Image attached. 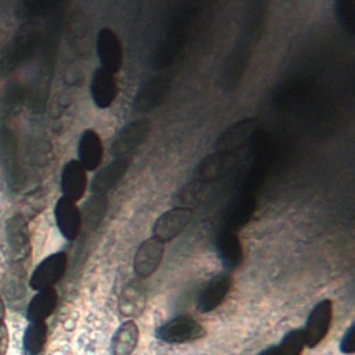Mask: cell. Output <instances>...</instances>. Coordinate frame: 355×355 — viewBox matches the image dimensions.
<instances>
[{
  "instance_id": "obj_1",
  "label": "cell",
  "mask_w": 355,
  "mask_h": 355,
  "mask_svg": "<svg viewBox=\"0 0 355 355\" xmlns=\"http://www.w3.org/2000/svg\"><path fill=\"white\" fill-rule=\"evenodd\" d=\"M154 336L166 344H182L204 337L205 329L191 316L182 315L158 326L154 331Z\"/></svg>"
},
{
  "instance_id": "obj_2",
  "label": "cell",
  "mask_w": 355,
  "mask_h": 355,
  "mask_svg": "<svg viewBox=\"0 0 355 355\" xmlns=\"http://www.w3.org/2000/svg\"><path fill=\"white\" fill-rule=\"evenodd\" d=\"M333 318V304L330 300L319 301L309 312L302 327L305 347L315 348L326 337Z\"/></svg>"
},
{
  "instance_id": "obj_3",
  "label": "cell",
  "mask_w": 355,
  "mask_h": 355,
  "mask_svg": "<svg viewBox=\"0 0 355 355\" xmlns=\"http://www.w3.org/2000/svg\"><path fill=\"white\" fill-rule=\"evenodd\" d=\"M67 262L68 258L64 251L49 255L35 268L29 279V286L36 291L53 287L64 276L67 270Z\"/></svg>"
},
{
  "instance_id": "obj_4",
  "label": "cell",
  "mask_w": 355,
  "mask_h": 355,
  "mask_svg": "<svg viewBox=\"0 0 355 355\" xmlns=\"http://www.w3.org/2000/svg\"><path fill=\"white\" fill-rule=\"evenodd\" d=\"M193 209L190 207H175L165 211L153 225V236L166 243L179 236L183 229L190 223Z\"/></svg>"
},
{
  "instance_id": "obj_5",
  "label": "cell",
  "mask_w": 355,
  "mask_h": 355,
  "mask_svg": "<svg viewBox=\"0 0 355 355\" xmlns=\"http://www.w3.org/2000/svg\"><path fill=\"white\" fill-rule=\"evenodd\" d=\"M33 31L31 26H22L18 33L0 50V75L11 72L28 54L33 43Z\"/></svg>"
},
{
  "instance_id": "obj_6",
  "label": "cell",
  "mask_w": 355,
  "mask_h": 355,
  "mask_svg": "<svg viewBox=\"0 0 355 355\" xmlns=\"http://www.w3.org/2000/svg\"><path fill=\"white\" fill-rule=\"evenodd\" d=\"M165 252V243L151 236L146 239L136 250L133 269L137 277L146 279L151 276L159 266Z\"/></svg>"
},
{
  "instance_id": "obj_7",
  "label": "cell",
  "mask_w": 355,
  "mask_h": 355,
  "mask_svg": "<svg viewBox=\"0 0 355 355\" xmlns=\"http://www.w3.org/2000/svg\"><path fill=\"white\" fill-rule=\"evenodd\" d=\"M6 240L12 261L19 262L29 257L31 237L26 219L17 214L6 222Z\"/></svg>"
},
{
  "instance_id": "obj_8",
  "label": "cell",
  "mask_w": 355,
  "mask_h": 355,
  "mask_svg": "<svg viewBox=\"0 0 355 355\" xmlns=\"http://www.w3.org/2000/svg\"><path fill=\"white\" fill-rule=\"evenodd\" d=\"M97 57L104 69L116 73L123 61L122 44L116 33L110 28H101L96 37Z\"/></svg>"
},
{
  "instance_id": "obj_9",
  "label": "cell",
  "mask_w": 355,
  "mask_h": 355,
  "mask_svg": "<svg viewBox=\"0 0 355 355\" xmlns=\"http://www.w3.org/2000/svg\"><path fill=\"white\" fill-rule=\"evenodd\" d=\"M215 251L227 270L237 269L243 262V247L234 230L220 227L215 236Z\"/></svg>"
},
{
  "instance_id": "obj_10",
  "label": "cell",
  "mask_w": 355,
  "mask_h": 355,
  "mask_svg": "<svg viewBox=\"0 0 355 355\" xmlns=\"http://www.w3.org/2000/svg\"><path fill=\"white\" fill-rule=\"evenodd\" d=\"M232 286V277L229 272H220L215 275L198 293L197 297V309L202 313H208L216 309Z\"/></svg>"
},
{
  "instance_id": "obj_11",
  "label": "cell",
  "mask_w": 355,
  "mask_h": 355,
  "mask_svg": "<svg viewBox=\"0 0 355 355\" xmlns=\"http://www.w3.org/2000/svg\"><path fill=\"white\" fill-rule=\"evenodd\" d=\"M54 216L58 230L67 240H75L82 229L80 209L68 197H61L54 207Z\"/></svg>"
},
{
  "instance_id": "obj_12",
  "label": "cell",
  "mask_w": 355,
  "mask_h": 355,
  "mask_svg": "<svg viewBox=\"0 0 355 355\" xmlns=\"http://www.w3.org/2000/svg\"><path fill=\"white\" fill-rule=\"evenodd\" d=\"M239 161L236 151H216L207 155L196 168L194 175L202 180L225 176Z\"/></svg>"
},
{
  "instance_id": "obj_13",
  "label": "cell",
  "mask_w": 355,
  "mask_h": 355,
  "mask_svg": "<svg viewBox=\"0 0 355 355\" xmlns=\"http://www.w3.org/2000/svg\"><path fill=\"white\" fill-rule=\"evenodd\" d=\"M87 189V171L78 159L68 161L61 172L62 196L72 201H79Z\"/></svg>"
},
{
  "instance_id": "obj_14",
  "label": "cell",
  "mask_w": 355,
  "mask_h": 355,
  "mask_svg": "<svg viewBox=\"0 0 355 355\" xmlns=\"http://www.w3.org/2000/svg\"><path fill=\"white\" fill-rule=\"evenodd\" d=\"M147 132H148V122L146 119H137L123 126L112 143V147H111L112 155L116 158H121L132 153L144 140Z\"/></svg>"
},
{
  "instance_id": "obj_15",
  "label": "cell",
  "mask_w": 355,
  "mask_h": 355,
  "mask_svg": "<svg viewBox=\"0 0 355 355\" xmlns=\"http://www.w3.org/2000/svg\"><path fill=\"white\" fill-rule=\"evenodd\" d=\"M129 168V159L125 157L116 158L108 165L98 169L90 183V190L93 194H107L122 180Z\"/></svg>"
},
{
  "instance_id": "obj_16",
  "label": "cell",
  "mask_w": 355,
  "mask_h": 355,
  "mask_svg": "<svg viewBox=\"0 0 355 355\" xmlns=\"http://www.w3.org/2000/svg\"><path fill=\"white\" fill-rule=\"evenodd\" d=\"M255 129V119L245 118L237 121L236 123L230 125L225 129L218 140H216V150L218 151H237L243 146L248 143Z\"/></svg>"
},
{
  "instance_id": "obj_17",
  "label": "cell",
  "mask_w": 355,
  "mask_h": 355,
  "mask_svg": "<svg viewBox=\"0 0 355 355\" xmlns=\"http://www.w3.org/2000/svg\"><path fill=\"white\" fill-rule=\"evenodd\" d=\"M90 94L96 107L108 108L115 101L118 94V86L114 73L104 68H98L92 78Z\"/></svg>"
},
{
  "instance_id": "obj_18",
  "label": "cell",
  "mask_w": 355,
  "mask_h": 355,
  "mask_svg": "<svg viewBox=\"0 0 355 355\" xmlns=\"http://www.w3.org/2000/svg\"><path fill=\"white\" fill-rule=\"evenodd\" d=\"M103 141L93 129H86L78 143V161L86 171H96L103 161Z\"/></svg>"
},
{
  "instance_id": "obj_19",
  "label": "cell",
  "mask_w": 355,
  "mask_h": 355,
  "mask_svg": "<svg viewBox=\"0 0 355 355\" xmlns=\"http://www.w3.org/2000/svg\"><path fill=\"white\" fill-rule=\"evenodd\" d=\"M254 209H255V201L251 196L244 194L236 198L226 208L220 227H226L236 232L250 220Z\"/></svg>"
},
{
  "instance_id": "obj_20",
  "label": "cell",
  "mask_w": 355,
  "mask_h": 355,
  "mask_svg": "<svg viewBox=\"0 0 355 355\" xmlns=\"http://www.w3.org/2000/svg\"><path fill=\"white\" fill-rule=\"evenodd\" d=\"M58 294L50 287L37 291V294L31 300L26 308V318L29 322H44L57 306Z\"/></svg>"
},
{
  "instance_id": "obj_21",
  "label": "cell",
  "mask_w": 355,
  "mask_h": 355,
  "mask_svg": "<svg viewBox=\"0 0 355 355\" xmlns=\"http://www.w3.org/2000/svg\"><path fill=\"white\" fill-rule=\"evenodd\" d=\"M139 341V327L133 320L123 322L114 333L110 355H130Z\"/></svg>"
},
{
  "instance_id": "obj_22",
  "label": "cell",
  "mask_w": 355,
  "mask_h": 355,
  "mask_svg": "<svg viewBox=\"0 0 355 355\" xmlns=\"http://www.w3.org/2000/svg\"><path fill=\"white\" fill-rule=\"evenodd\" d=\"M146 304V293L140 282L132 280L128 283L119 297V312L125 318L137 316L141 313Z\"/></svg>"
},
{
  "instance_id": "obj_23",
  "label": "cell",
  "mask_w": 355,
  "mask_h": 355,
  "mask_svg": "<svg viewBox=\"0 0 355 355\" xmlns=\"http://www.w3.org/2000/svg\"><path fill=\"white\" fill-rule=\"evenodd\" d=\"M168 92V82L162 78L150 79L137 93L135 98V108L137 111H148L157 107Z\"/></svg>"
},
{
  "instance_id": "obj_24",
  "label": "cell",
  "mask_w": 355,
  "mask_h": 355,
  "mask_svg": "<svg viewBox=\"0 0 355 355\" xmlns=\"http://www.w3.org/2000/svg\"><path fill=\"white\" fill-rule=\"evenodd\" d=\"M108 208V200L104 194H93L90 196V198L85 202L83 205V211H80V216H82V226L85 225L87 229L93 230L96 229Z\"/></svg>"
},
{
  "instance_id": "obj_25",
  "label": "cell",
  "mask_w": 355,
  "mask_h": 355,
  "mask_svg": "<svg viewBox=\"0 0 355 355\" xmlns=\"http://www.w3.org/2000/svg\"><path fill=\"white\" fill-rule=\"evenodd\" d=\"M47 341V324L44 322H31L22 338L24 355H40Z\"/></svg>"
},
{
  "instance_id": "obj_26",
  "label": "cell",
  "mask_w": 355,
  "mask_h": 355,
  "mask_svg": "<svg viewBox=\"0 0 355 355\" xmlns=\"http://www.w3.org/2000/svg\"><path fill=\"white\" fill-rule=\"evenodd\" d=\"M214 189H215V186H214V183L211 180L198 179L196 182H191V183L183 186L182 190L178 194V198L183 204H186L183 207L196 205V204L204 202L212 194Z\"/></svg>"
},
{
  "instance_id": "obj_27",
  "label": "cell",
  "mask_w": 355,
  "mask_h": 355,
  "mask_svg": "<svg viewBox=\"0 0 355 355\" xmlns=\"http://www.w3.org/2000/svg\"><path fill=\"white\" fill-rule=\"evenodd\" d=\"M305 347V338L302 329H293L287 331L279 341L276 348V355H301Z\"/></svg>"
},
{
  "instance_id": "obj_28",
  "label": "cell",
  "mask_w": 355,
  "mask_h": 355,
  "mask_svg": "<svg viewBox=\"0 0 355 355\" xmlns=\"http://www.w3.org/2000/svg\"><path fill=\"white\" fill-rule=\"evenodd\" d=\"M336 15L343 29L347 31L349 35H352L354 26H355V14H354L352 0H337Z\"/></svg>"
},
{
  "instance_id": "obj_29",
  "label": "cell",
  "mask_w": 355,
  "mask_h": 355,
  "mask_svg": "<svg viewBox=\"0 0 355 355\" xmlns=\"http://www.w3.org/2000/svg\"><path fill=\"white\" fill-rule=\"evenodd\" d=\"M354 331H355V324L352 323L347 331L344 333L341 341H340V351L347 355H352L355 352V344H354Z\"/></svg>"
},
{
  "instance_id": "obj_30",
  "label": "cell",
  "mask_w": 355,
  "mask_h": 355,
  "mask_svg": "<svg viewBox=\"0 0 355 355\" xmlns=\"http://www.w3.org/2000/svg\"><path fill=\"white\" fill-rule=\"evenodd\" d=\"M18 288H22L21 286V277H18L17 270H10L8 273V283L6 286V293L10 298H18Z\"/></svg>"
},
{
  "instance_id": "obj_31",
  "label": "cell",
  "mask_w": 355,
  "mask_h": 355,
  "mask_svg": "<svg viewBox=\"0 0 355 355\" xmlns=\"http://www.w3.org/2000/svg\"><path fill=\"white\" fill-rule=\"evenodd\" d=\"M8 348V329L4 322L0 323V355H6Z\"/></svg>"
},
{
  "instance_id": "obj_32",
  "label": "cell",
  "mask_w": 355,
  "mask_h": 355,
  "mask_svg": "<svg viewBox=\"0 0 355 355\" xmlns=\"http://www.w3.org/2000/svg\"><path fill=\"white\" fill-rule=\"evenodd\" d=\"M258 355H276V348H275V345H272V347H268V348H265V349H262Z\"/></svg>"
},
{
  "instance_id": "obj_33",
  "label": "cell",
  "mask_w": 355,
  "mask_h": 355,
  "mask_svg": "<svg viewBox=\"0 0 355 355\" xmlns=\"http://www.w3.org/2000/svg\"><path fill=\"white\" fill-rule=\"evenodd\" d=\"M4 313H6V311H4V302H3V300H1V297H0V323L4 322Z\"/></svg>"
}]
</instances>
